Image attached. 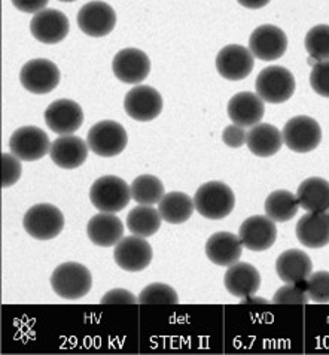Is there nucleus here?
Masks as SVG:
<instances>
[{"label": "nucleus", "mask_w": 329, "mask_h": 355, "mask_svg": "<svg viewBox=\"0 0 329 355\" xmlns=\"http://www.w3.org/2000/svg\"><path fill=\"white\" fill-rule=\"evenodd\" d=\"M128 135L124 127L112 120H105L94 124L87 135L88 148L96 155L115 157L119 155L127 146Z\"/></svg>", "instance_id": "obj_7"}, {"label": "nucleus", "mask_w": 329, "mask_h": 355, "mask_svg": "<svg viewBox=\"0 0 329 355\" xmlns=\"http://www.w3.org/2000/svg\"><path fill=\"white\" fill-rule=\"evenodd\" d=\"M132 199V189L128 184L115 175L98 178L89 189V200L100 212L116 214L123 211Z\"/></svg>", "instance_id": "obj_3"}, {"label": "nucleus", "mask_w": 329, "mask_h": 355, "mask_svg": "<svg viewBox=\"0 0 329 355\" xmlns=\"http://www.w3.org/2000/svg\"><path fill=\"white\" fill-rule=\"evenodd\" d=\"M224 285L229 294L243 299L255 294L261 287V275L252 264L237 261L228 268L224 276Z\"/></svg>", "instance_id": "obj_23"}, {"label": "nucleus", "mask_w": 329, "mask_h": 355, "mask_svg": "<svg viewBox=\"0 0 329 355\" xmlns=\"http://www.w3.org/2000/svg\"><path fill=\"white\" fill-rule=\"evenodd\" d=\"M195 209L207 220H224L233 212L235 196L231 187L221 181H208L195 191Z\"/></svg>", "instance_id": "obj_1"}, {"label": "nucleus", "mask_w": 329, "mask_h": 355, "mask_svg": "<svg viewBox=\"0 0 329 355\" xmlns=\"http://www.w3.org/2000/svg\"><path fill=\"white\" fill-rule=\"evenodd\" d=\"M256 93L267 103H285L295 93V78L283 66H268L256 78Z\"/></svg>", "instance_id": "obj_4"}, {"label": "nucleus", "mask_w": 329, "mask_h": 355, "mask_svg": "<svg viewBox=\"0 0 329 355\" xmlns=\"http://www.w3.org/2000/svg\"><path fill=\"white\" fill-rule=\"evenodd\" d=\"M243 243L238 236L229 232L213 233L206 242V255L216 266L229 268L240 260Z\"/></svg>", "instance_id": "obj_21"}, {"label": "nucleus", "mask_w": 329, "mask_h": 355, "mask_svg": "<svg viewBox=\"0 0 329 355\" xmlns=\"http://www.w3.org/2000/svg\"><path fill=\"white\" fill-rule=\"evenodd\" d=\"M283 142L289 150L305 154L321 145L322 129L312 116L298 115L289 120L283 127Z\"/></svg>", "instance_id": "obj_6"}, {"label": "nucleus", "mask_w": 329, "mask_h": 355, "mask_svg": "<svg viewBox=\"0 0 329 355\" xmlns=\"http://www.w3.org/2000/svg\"><path fill=\"white\" fill-rule=\"evenodd\" d=\"M254 66L255 55L243 45H226L216 55V71L228 81L244 80L254 71Z\"/></svg>", "instance_id": "obj_10"}, {"label": "nucleus", "mask_w": 329, "mask_h": 355, "mask_svg": "<svg viewBox=\"0 0 329 355\" xmlns=\"http://www.w3.org/2000/svg\"><path fill=\"white\" fill-rule=\"evenodd\" d=\"M18 11L26 14H37L46 8L49 0H11Z\"/></svg>", "instance_id": "obj_40"}, {"label": "nucleus", "mask_w": 329, "mask_h": 355, "mask_svg": "<svg viewBox=\"0 0 329 355\" xmlns=\"http://www.w3.org/2000/svg\"><path fill=\"white\" fill-rule=\"evenodd\" d=\"M237 2L247 9H261L270 3L272 0H237Z\"/></svg>", "instance_id": "obj_41"}, {"label": "nucleus", "mask_w": 329, "mask_h": 355, "mask_svg": "<svg viewBox=\"0 0 329 355\" xmlns=\"http://www.w3.org/2000/svg\"><path fill=\"white\" fill-rule=\"evenodd\" d=\"M222 141L229 148H242L247 141V132L242 125L231 124L224 129Z\"/></svg>", "instance_id": "obj_38"}, {"label": "nucleus", "mask_w": 329, "mask_h": 355, "mask_svg": "<svg viewBox=\"0 0 329 355\" xmlns=\"http://www.w3.org/2000/svg\"><path fill=\"white\" fill-rule=\"evenodd\" d=\"M195 203L188 194L181 191L167 193L163 200L158 203V211L161 218L168 224H182L191 218L194 214Z\"/></svg>", "instance_id": "obj_28"}, {"label": "nucleus", "mask_w": 329, "mask_h": 355, "mask_svg": "<svg viewBox=\"0 0 329 355\" xmlns=\"http://www.w3.org/2000/svg\"><path fill=\"white\" fill-rule=\"evenodd\" d=\"M305 290L310 302L329 303V272L319 270L312 273L305 281Z\"/></svg>", "instance_id": "obj_34"}, {"label": "nucleus", "mask_w": 329, "mask_h": 355, "mask_svg": "<svg viewBox=\"0 0 329 355\" xmlns=\"http://www.w3.org/2000/svg\"><path fill=\"white\" fill-rule=\"evenodd\" d=\"M249 49L261 62L278 60L287 49V36L281 27L259 26L249 37Z\"/></svg>", "instance_id": "obj_13"}, {"label": "nucleus", "mask_w": 329, "mask_h": 355, "mask_svg": "<svg viewBox=\"0 0 329 355\" xmlns=\"http://www.w3.org/2000/svg\"><path fill=\"white\" fill-rule=\"evenodd\" d=\"M112 71L124 84H141L151 72V60L141 49L125 48L114 57Z\"/></svg>", "instance_id": "obj_17"}, {"label": "nucleus", "mask_w": 329, "mask_h": 355, "mask_svg": "<svg viewBox=\"0 0 329 355\" xmlns=\"http://www.w3.org/2000/svg\"><path fill=\"white\" fill-rule=\"evenodd\" d=\"M69 31H71L69 18L58 9H42L41 12L35 14L30 21V32L33 37L46 45L64 41Z\"/></svg>", "instance_id": "obj_16"}, {"label": "nucleus", "mask_w": 329, "mask_h": 355, "mask_svg": "<svg viewBox=\"0 0 329 355\" xmlns=\"http://www.w3.org/2000/svg\"><path fill=\"white\" fill-rule=\"evenodd\" d=\"M23 227L33 239L49 241L63 232L64 216L54 205L37 203L26 212Z\"/></svg>", "instance_id": "obj_5"}, {"label": "nucleus", "mask_w": 329, "mask_h": 355, "mask_svg": "<svg viewBox=\"0 0 329 355\" xmlns=\"http://www.w3.org/2000/svg\"><path fill=\"white\" fill-rule=\"evenodd\" d=\"M240 303L242 304H267L268 300H265L264 297H256L255 294H252V295H247V297H243Z\"/></svg>", "instance_id": "obj_42"}, {"label": "nucleus", "mask_w": 329, "mask_h": 355, "mask_svg": "<svg viewBox=\"0 0 329 355\" xmlns=\"http://www.w3.org/2000/svg\"><path fill=\"white\" fill-rule=\"evenodd\" d=\"M276 272L278 278L286 284L304 282L313 273V263L304 251L287 250L278 255Z\"/></svg>", "instance_id": "obj_25"}, {"label": "nucleus", "mask_w": 329, "mask_h": 355, "mask_svg": "<svg viewBox=\"0 0 329 355\" xmlns=\"http://www.w3.org/2000/svg\"><path fill=\"white\" fill-rule=\"evenodd\" d=\"M283 135L276 125L259 123L247 132L246 145L256 157H273L283 146Z\"/></svg>", "instance_id": "obj_26"}, {"label": "nucleus", "mask_w": 329, "mask_h": 355, "mask_svg": "<svg viewBox=\"0 0 329 355\" xmlns=\"http://www.w3.org/2000/svg\"><path fill=\"white\" fill-rule=\"evenodd\" d=\"M51 287L58 297L66 300L82 299L93 287V276L84 264L67 261L51 275Z\"/></svg>", "instance_id": "obj_2"}, {"label": "nucleus", "mask_w": 329, "mask_h": 355, "mask_svg": "<svg viewBox=\"0 0 329 355\" xmlns=\"http://www.w3.org/2000/svg\"><path fill=\"white\" fill-rule=\"evenodd\" d=\"M78 27L87 36L103 37L111 33L116 26V14L111 5L94 0L79 9Z\"/></svg>", "instance_id": "obj_12"}, {"label": "nucleus", "mask_w": 329, "mask_h": 355, "mask_svg": "<svg viewBox=\"0 0 329 355\" xmlns=\"http://www.w3.org/2000/svg\"><path fill=\"white\" fill-rule=\"evenodd\" d=\"M132 189V197L136 203L141 205H155L163 200L166 196L164 185L161 180L154 175H141L130 185Z\"/></svg>", "instance_id": "obj_31"}, {"label": "nucleus", "mask_w": 329, "mask_h": 355, "mask_svg": "<svg viewBox=\"0 0 329 355\" xmlns=\"http://www.w3.org/2000/svg\"><path fill=\"white\" fill-rule=\"evenodd\" d=\"M45 123L57 135H72L84 123L82 107L71 98H58L45 110Z\"/></svg>", "instance_id": "obj_15"}, {"label": "nucleus", "mask_w": 329, "mask_h": 355, "mask_svg": "<svg viewBox=\"0 0 329 355\" xmlns=\"http://www.w3.org/2000/svg\"><path fill=\"white\" fill-rule=\"evenodd\" d=\"M304 46L316 62L329 60V26L317 24L312 27L305 35Z\"/></svg>", "instance_id": "obj_32"}, {"label": "nucleus", "mask_w": 329, "mask_h": 355, "mask_svg": "<svg viewBox=\"0 0 329 355\" xmlns=\"http://www.w3.org/2000/svg\"><path fill=\"white\" fill-rule=\"evenodd\" d=\"M60 2H75V0H60Z\"/></svg>", "instance_id": "obj_43"}, {"label": "nucleus", "mask_w": 329, "mask_h": 355, "mask_svg": "<svg viewBox=\"0 0 329 355\" xmlns=\"http://www.w3.org/2000/svg\"><path fill=\"white\" fill-rule=\"evenodd\" d=\"M296 238L307 248L319 250L329 243V214L307 212L296 223Z\"/></svg>", "instance_id": "obj_22"}, {"label": "nucleus", "mask_w": 329, "mask_h": 355, "mask_svg": "<svg viewBox=\"0 0 329 355\" xmlns=\"http://www.w3.org/2000/svg\"><path fill=\"white\" fill-rule=\"evenodd\" d=\"M238 238L249 251H267L277 239V227L268 216L254 215L240 225Z\"/></svg>", "instance_id": "obj_18"}, {"label": "nucleus", "mask_w": 329, "mask_h": 355, "mask_svg": "<svg viewBox=\"0 0 329 355\" xmlns=\"http://www.w3.org/2000/svg\"><path fill=\"white\" fill-rule=\"evenodd\" d=\"M300 208L301 206L296 194H292L287 190L273 191L265 199V214L274 223H286L292 220Z\"/></svg>", "instance_id": "obj_30"}, {"label": "nucleus", "mask_w": 329, "mask_h": 355, "mask_svg": "<svg viewBox=\"0 0 329 355\" xmlns=\"http://www.w3.org/2000/svg\"><path fill=\"white\" fill-rule=\"evenodd\" d=\"M139 303L141 304H177L179 295L177 293L167 284L154 282L139 294Z\"/></svg>", "instance_id": "obj_33"}, {"label": "nucleus", "mask_w": 329, "mask_h": 355, "mask_svg": "<svg viewBox=\"0 0 329 355\" xmlns=\"http://www.w3.org/2000/svg\"><path fill=\"white\" fill-rule=\"evenodd\" d=\"M310 85L319 96L329 98V60L317 62L313 66Z\"/></svg>", "instance_id": "obj_37"}, {"label": "nucleus", "mask_w": 329, "mask_h": 355, "mask_svg": "<svg viewBox=\"0 0 329 355\" xmlns=\"http://www.w3.org/2000/svg\"><path fill=\"white\" fill-rule=\"evenodd\" d=\"M88 144L75 135H62L51 145V160L62 169H78L88 157Z\"/></svg>", "instance_id": "obj_20"}, {"label": "nucleus", "mask_w": 329, "mask_h": 355, "mask_svg": "<svg viewBox=\"0 0 329 355\" xmlns=\"http://www.w3.org/2000/svg\"><path fill=\"white\" fill-rule=\"evenodd\" d=\"M100 303L103 304H136L139 303V297H136V295L133 293H130L127 290H111L107 291Z\"/></svg>", "instance_id": "obj_39"}, {"label": "nucleus", "mask_w": 329, "mask_h": 355, "mask_svg": "<svg viewBox=\"0 0 329 355\" xmlns=\"http://www.w3.org/2000/svg\"><path fill=\"white\" fill-rule=\"evenodd\" d=\"M87 234L94 245L109 248L124 238V224L115 214L100 212L88 221Z\"/></svg>", "instance_id": "obj_24"}, {"label": "nucleus", "mask_w": 329, "mask_h": 355, "mask_svg": "<svg viewBox=\"0 0 329 355\" xmlns=\"http://www.w3.org/2000/svg\"><path fill=\"white\" fill-rule=\"evenodd\" d=\"M154 257L152 246L141 236H125L115 245L114 260L125 272H142Z\"/></svg>", "instance_id": "obj_11"}, {"label": "nucleus", "mask_w": 329, "mask_h": 355, "mask_svg": "<svg viewBox=\"0 0 329 355\" xmlns=\"http://www.w3.org/2000/svg\"><path fill=\"white\" fill-rule=\"evenodd\" d=\"M48 135L36 125H24L17 129L9 139V150L21 162L41 160L51 151Z\"/></svg>", "instance_id": "obj_8"}, {"label": "nucleus", "mask_w": 329, "mask_h": 355, "mask_svg": "<svg viewBox=\"0 0 329 355\" xmlns=\"http://www.w3.org/2000/svg\"><path fill=\"white\" fill-rule=\"evenodd\" d=\"M19 83L33 94H48L60 84V71L55 63L46 58L27 62L19 72Z\"/></svg>", "instance_id": "obj_9"}, {"label": "nucleus", "mask_w": 329, "mask_h": 355, "mask_svg": "<svg viewBox=\"0 0 329 355\" xmlns=\"http://www.w3.org/2000/svg\"><path fill=\"white\" fill-rule=\"evenodd\" d=\"M296 197L304 211L326 212L329 209V182L323 178H308L298 187Z\"/></svg>", "instance_id": "obj_27"}, {"label": "nucleus", "mask_w": 329, "mask_h": 355, "mask_svg": "<svg viewBox=\"0 0 329 355\" xmlns=\"http://www.w3.org/2000/svg\"><path fill=\"white\" fill-rule=\"evenodd\" d=\"M161 214L152 205H139L128 212L127 229L141 238H151L161 227Z\"/></svg>", "instance_id": "obj_29"}, {"label": "nucleus", "mask_w": 329, "mask_h": 355, "mask_svg": "<svg viewBox=\"0 0 329 355\" xmlns=\"http://www.w3.org/2000/svg\"><path fill=\"white\" fill-rule=\"evenodd\" d=\"M124 110L136 121H152L163 111V97L154 87L137 85L125 94Z\"/></svg>", "instance_id": "obj_14"}, {"label": "nucleus", "mask_w": 329, "mask_h": 355, "mask_svg": "<svg viewBox=\"0 0 329 355\" xmlns=\"http://www.w3.org/2000/svg\"><path fill=\"white\" fill-rule=\"evenodd\" d=\"M23 173V166L21 160L17 159V157L11 154H2V189L6 190L9 187L18 182L19 178Z\"/></svg>", "instance_id": "obj_36"}, {"label": "nucleus", "mask_w": 329, "mask_h": 355, "mask_svg": "<svg viewBox=\"0 0 329 355\" xmlns=\"http://www.w3.org/2000/svg\"><path fill=\"white\" fill-rule=\"evenodd\" d=\"M226 111L234 124L242 127H254L261 123L265 114V106L258 93L242 92L229 98Z\"/></svg>", "instance_id": "obj_19"}, {"label": "nucleus", "mask_w": 329, "mask_h": 355, "mask_svg": "<svg viewBox=\"0 0 329 355\" xmlns=\"http://www.w3.org/2000/svg\"><path fill=\"white\" fill-rule=\"evenodd\" d=\"M328 214H329V212H328Z\"/></svg>", "instance_id": "obj_44"}, {"label": "nucleus", "mask_w": 329, "mask_h": 355, "mask_svg": "<svg viewBox=\"0 0 329 355\" xmlns=\"http://www.w3.org/2000/svg\"><path fill=\"white\" fill-rule=\"evenodd\" d=\"M276 304H307L310 303L305 290V281L296 284H286L285 287L278 288L273 297Z\"/></svg>", "instance_id": "obj_35"}]
</instances>
